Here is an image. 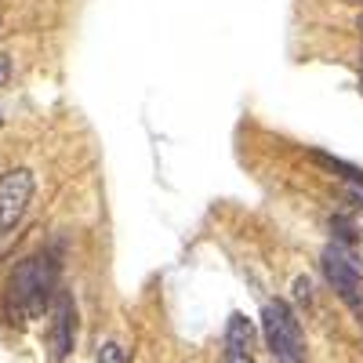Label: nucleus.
<instances>
[{
    "mask_svg": "<svg viewBox=\"0 0 363 363\" xmlns=\"http://www.w3.org/2000/svg\"><path fill=\"white\" fill-rule=\"evenodd\" d=\"M58 284V265L51 255L26 258L8 280V313L18 320H33L48 309V301Z\"/></svg>",
    "mask_w": 363,
    "mask_h": 363,
    "instance_id": "obj_1",
    "label": "nucleus"
},
{
    "mask_svg": "<svg viewBox=\"0 0 363 363\" xmlns=\"http://www.w3.org/2000/svg\"><path fill=\"white\" fill-rule=\"evenodd\" d=\"M262 338L277 363H306V335H301V323L287 301H265Z\"/></svg>",
    "mask_w": 363,
    "mask_h": 363,
    "instance_id": "obj_2",
    "label": "nucleus"
},
{
    "mask_svg": "<svg viewBox=\"0 0 363 363\" xmlns=\"http://www.w3.org/2000/svg\"><path fill=\"white\" fill-rule=\"evenodd\" d=\"M323 277L349 309L363 313V269L342 244H330L323 251Z\"/></svg>",
    "mask_w": 363,
    "mask_h": 363,
    "instance_id": "obj_3",
    "label": "nucleus"
},
{
    "mask_svg": "<svg viewBox=\"0 0 363 363\" xmlns=\"http://www.w3.org/2000/svg\"><path fill=\"white\" fill-rule=\"evenodd\" d=\"M33 189H37V182L29 167H15L0 178V236L22 222L29 200H33Z\"/></svg>",
    "mask_w": 363,
    "mask_h": 363,
    "instance_id": "obj_4",
    "label": "nucleus"
},
{
    "mask_svg": "<svg viewBox=\"0 0 363 363\" xmlns=\"http://www.w3.org/2000/svg\"><path fill=\"white\" fill-rule=\"evenodd\" d=\"M51 342H55V356L66 359L73 352V342H77V309L69 294L55 291V330H51Z\"/></svg>",
    "mask_w": 363,
    "mask_h": 363,
    "instance_id": "obj_5",
    "label": "nucleus"
},
{
    "mask_svg": "<svg viewBox=\"0 0 363 363\" xmlns=\"http://www.w3.org/2000/svg\"><path fill=\"white\" fill-rule=\"evenodd\" d=\"M255 342H258L255 323H251L244 313H233V316H229V327H225V352H244V356H251V352H255Z\"/></svg>",
    "mask_w": 363,
    "mask_h": 363,
    "instance_id": "obj_6",
    "label": "nucleus"
},
{
    "mask_svg": "<svg viewBox=\"0 0 363 363\" xmlns=\"http://www.w3.org/2000/svg\"><path fill=\"white\" fill-rule=\"evenodd\" d=\"M309 157H313V164L327 167L330 174L338 171V178H345L349 186H363V167H356V164H345V160H338V157H327V153H309Z\"/></svg>",
    "mask_w": 363,
    "mask_h": 363,
    "instance_id": "obj_7",
    "label": "nucleus"
},
{
    "mask_svg": "<svg viewBox=\"0 0 363 363\" xmlns=\"http://www.w3.org/2000/svg\"><path fill=\"white\" fill-rule=\"evenodd\" d=\"M99 363H128V356H124V349H120L116 342H106L99 349Z\"/></svg>",
    "mask_w": 363,
    "mask_h": 363,
    "instance_id": "obj_8",
    "label": "nucleus"
},
{
    "mask_svg": "<svg viewBox=\"0 0 363 363\" xmlns=\"http://www.w3.org/2000/svg\"><path fill=\"white\" fill-rule=\"evenodd\" d=\"M294 291H298L301 301H309V298H313V280H309V277H298V280H294Z\"/></svg>",
    "mask_w": 363,
    "mask_h": 363,
    "instance_id": "obj_9",
    "label": "nucleus"
},
{
    "mask_svg": "<svg viewBox=\"0 0 363 363\" xmlns=\"http://www.w3.org/2000/svg\"><path fill=\"white\" fill-rule=\"evenodd\" d=\"M8 77H11V58H8V55H0V87L8 84Z\"/></svg>",
    "mask_w": 363,
    "mask_h": 363,
    "instance_id": "obj_10",
    "label": "nucleus"
},
{
    "mask_svg": "<svg viewBox=\"0 0 363 363\" xmlns=\"http://www.w3.org/2000/svg\"><path fill=\"white\" fill-rule=\"evenodd\" d=\"M222 363H255V356H244V352H225Z\"/></svg>",
    "mask_w": 363,
    "mask_h": 363,
    "instance_id": "obj_11",
    "label": "nucleus"
},
{
    "mask_svg": "<svg viewBox=\"0 0 363 363\" xmlns=\"http://www.w3.org/2000/svg\"><path fill=\"white\" fill-rule=\"evenodd\" d=\"M356 26H359V29H363V15H359V22H356Z\"/></svg>",
    "mask_w": 363,
    "mask_h": 363,
    "instance_id": "obj_12",
    "label": "nucleus"
},
{
    "mask_svg": "<svg viewBox=\"0 0 363 363\" xmlns=\"http://www.w3.org/2000/svg\"><path fill=\"white\" fill-rule=\"evenodd\" d=\"M0 124H4V116H0Z\"/></svg>",
    "mask_w": 363,
    "mask_h": 363,
    "instance_id": "obj_13",
    "label": "nucleus"
},
{
    "mask_svg": "<svg viewBox=\"0 0 363 363\" xmlns=\"http://www.w3.org/2000/svg\"><path fill=\"white\" fill-rule=\"evenodd\" d=\"M359 62H363V58H359Z\"/></svg>",
    "mask_w": 363,
    "mask_h": 363,
    "instance_id": "obj_14",
    "label": "nucleus"
}]
</instances>
